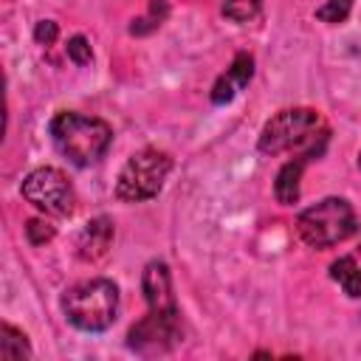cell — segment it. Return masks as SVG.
I'll return each mask as SVG.
<instances>
[{"label":"cell","instance_id":"cell-1","mask_svg":"<svg viewBox=\"0 0 361 361\" xmlns=\"http://www.w3.org/2000/svg\"><path fill=\"white\" fill-rule=\"evenodd\" d=\"M51 138L56 149L76 166H90L96 164L113 141V130L107 121L96 116H82L73 110H62L51 121Z\"/></svg>","mask_w":361,"mask_h":361},{"label":"cell","instance_id":"cell-2","mask_svg":"<svg viewBox=\"0 0 361 361\" xmlns=\"http://www.w3.org/2000/svg\"><path fill=\"white\" fill-rule=\"evenodd\" d=\"M62 313L73 327L85 333H102L116 322L118 288L110 279L76 282L62 293Z\"/></svg>","mask_w":361,"mask_h":361},{"label":"cell","instance_id":"cell-3","mask_svg":"<svg viewBox=\"0 0 361 361\" xmlns=\"http://www.w3.org/2000/svg\"><path fill=\"white\" fill-rule=\"evenodd\" d=\"M299 237L313 248H330L355 234V212L344 197H324L307 206L299 220Z\"/></svg>","mask_w":361,"mask_h":361},{"label":"cell","instance_id":"cell-4","mask_svg":"<svg viewBox=\"0 0 361 361\" xmlns=\"http://www.w3.org/2000/svg\"><path fill=\"white\" fill-rule=\"evenodd\" d=\"M172 169V158L161 149H141L135 152L118 172V180H116V197L118 200H127V203H141V200H149L161 192L166 175Z\"/></svg>","mask_w":361,"mask_h":361},{"label":"cell","instance_id":"cell-5","mask_svg":"<svg viewBox=\"0 0 361 361\" xmlns=\"http://www.w3.org/2000/svg\"><path fill=\"white\" fill-rule=\"evenodd\" d=\"M322 118L316 110L310 107H290V110H282L276 113L271 121H265L262 133H259V152L265 155H279V152H288L293 147H302L307 144L316 130H319Z\"/></svg>","mask_w":361,"mask_h":361},{"label":"cell","instance_id":"cell-6","mask_svg":"<svg viewBox=\"0 0 361 361\" xmlns=\"http://www.w3.org/2000/svg\"><path fill=\"white\" fill-rule=\"evenodd\" d=\"M180 338H183V327H180V313H178V307H166V310L149 307V313L141 316V319L130 327V333H127L130 350H135V353H141V355H152V353L172 350Z\"/></svg>","mask_w":361,"mask_h":361},{"label":"cell","instance_id":"cell-7","mask_svg":"<svg viewBox=\"0 0 361 361\" xmlns=\"http://www.w3.org/2000/svg\"><path fill=\"white\" fill-rule=\"evenodd\" d=\"M23 197L45 214L65 217L73 212V186L56 166H39L25 175Z\"/></svg>","mask_w":361,"mask_h":361},{"label":"cell","instance_id":"cell-8","mask_svg":"<svg viewBox=\"0 0 361 361\" xmlns=\"http://www.w3.org/2000/svg\"><path fill=\"white\" fill-rule=\"evenodd\" d=\"M141 288H144V299L149 307L155 310H166V307H178L175 296H172V279H169V268L161 259L147 262L144 276H141Z\"/></svg>","mask_w":361,"mask_h":361},{"label":"cell","instance_id":"cell-9","mask_svg":"<svg viewBox=\"0 0 361 361\" xmlns=\"http://www.w3.org/2000/svg\"><path fill=\"white\" fill-rule=\"evenodd\" d=\"M251 76H254V59H251V54H237L234 62H231V68L214 82V87H212V102H214V104L231 102V99L251 82Z\"/></svg>","mask_w":361,"mask_h":361},{"label":"cell","instance_id":"cell-10","mask_svg":"<svg viewBox=\"0 0 361 361\" xmlns=\"http://www.w3.org/2000/svg\"><path fill=\"white\" fill-rule=\"evenodd\" d=\"M110 243H113V220L96 217V220H90V223L82 228V234L76 237V254H79V259H85V262H96V259H102V257L107 254Z\"/></svg>","mask_w":361,"mask_h":361},{"label":"cell","instance_id":"cell-11","mask_svg":"<svg viewBox=\"0 0 361 361\" xmlns=\"http://www.w3.org/2000/svg\"><path fill=\"white\" fill-rule=\"evenodd\" d=\"M310 155H313V152L299 155V158L288 161V164L279 169L276 183H274V195H276V200H279L282 206H290V203H296V200H299V180H302V169H305V164H307V158H310Z\"/></svg>","mask_w":361,"mask_h":361},{"label":"cell","instance_id":"cell-12","mask_svg":"<svg viewBox=\"0 0 361 361\" xmlns=\"http://www.w3.org/2000/svg\"><path fill=\"white\" fill-rule=\"evenodd\" d=\"M330 276L336 282H341L344 293L353 296V299H361V268L355 265L353 257H341L330 265Z\"/></svg>","mask_w":361,"mask_h":361},{"label":"cell","instance_id":"cell-13","mask_svg":"<svg viewBox=\"0 0 361 361\" xmlns=\"http://www.w3.org/2000/svg\"><path fill=\"white\" fill-rule=\"evenodd\" d=\"M28 355L31 347L25 336L11 324H0V358H28Z\"/></svg>","mask_w":361,"mask_h":361},{"label":"cell","instance_id":"cell-14","mask_svg":"<svg viewBox=\"0 0 361 361\" xmlns=\"http://www.w3.org/2000/svg\"><path fill=\"white\" fill-rule=\"evenodd\" d=\"M262 11V0H223V14L234 23H251Z\"/></svg>","mask_w":361,"mask_h":361},{"label":"cell","instance_id":"cell-15","mask_svg":"<svg viewBox=\"0 0 361 361\" xmlns=\"http://www.w3.org/2000/svg\"><path fill=\"white\" fill-rule=\"evenodd\" d=\"M166 11H169L166 0H152V3H149V11H147L144 17H138V20H133L130 34H147V31L158 28V25H161V20L166 17Z\"/></svg>","mask_w":361,"mask_h":361},{"label":"cell","instance_id":"cell-16","mask_svg":"<svg viewBox=\"0 0 361 361\" xmlns=\"http://www.w3.org/2000/svg\"><path fill=\"white\" fill-rule=\"evenodd\" d=\"M350 8H353V0H327V3L316 11V17L324 20V23H341V20L350 14Z\"/></svg>","mask_w":361,"mask_h":361},{"label":"cell","instance_id":"cell-17","mask_svg":"<svg viewBox=\"0 0 361 361\" xmlns=\"http://www.w3.org/2000/svg\"><path fill=\"white\" fill-rule=\"evenodd\" d=\"M25 234H28V243L31 245H45L51 237H54V226L48 220H39V217H31L25 223Z\"/></svg>","mask_w":361,"mask_h":361},{"label":"cell","instance_id":"cell-18","mask_svg":"<svg viewBox=\"0 0 361 361\" xmlns=\"http://www.w3.org/2000/svg\"><path fill=\"white\" fill-rule=\"evenodd\" d=\"M90 42L82 37V34H76V37H71L68 39V59L73 62V65H87L90 62Z\"/></svg>","mask_w":361,"mask_h":361},{"label":"cell","instance_id":"cell-19","mask_svg":"<svg viewBox=\"0 0 361 361\" xmlns=\"http://www.w3.org/2000/svg\"><path fill=\"white\" fill-rule=\"evenodd\" d=\"M56 34H59V28H56L54 20H39L37 28H34V39H37L39 45H51V42L56 39Z\"/></svg>","mask_w":361,"mask_h":361},{"label":"cell","instance_id":"cell-20","mask_svg":"<svg viewBox=\"0 0 361 361\" xmlns=\"http://www.w3.org/2000/svg\"><path fill=\"white\" fill-rule=\"evenodd\" d=\"M358 166H361V155H358Z\"/></svg>","mask_w":361,"mask_h":361}]
</instances>
